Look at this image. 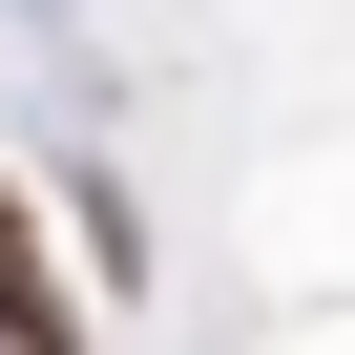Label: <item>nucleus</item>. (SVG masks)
<instances>
[{
    "mask_svg": "<svg viewBox=\"0 0 355 355\" xmlns=\"http://www.w3.org/2000/svg\"><path fill=\"white\" fill-rule=\"evenodd\" d=\"M0 293H63V272H42V209H21V167H0Z\"/></svg>",
    "mask_w": 355,
    "mask_h": 355,
    "instance_id": "f257e3e1",
    "label": "nucleus"
}]
</instances>
